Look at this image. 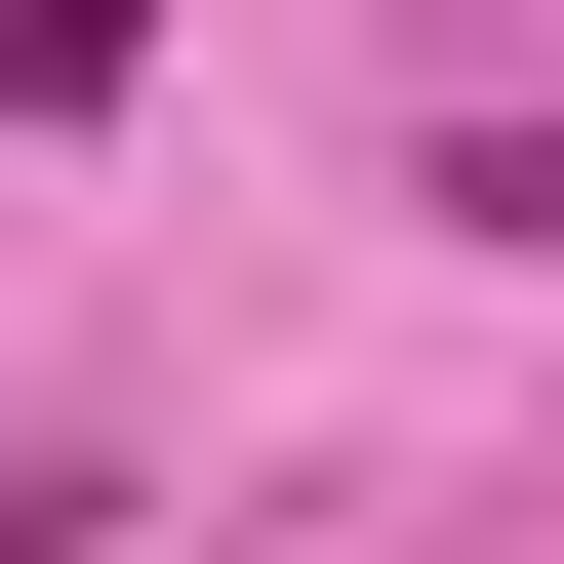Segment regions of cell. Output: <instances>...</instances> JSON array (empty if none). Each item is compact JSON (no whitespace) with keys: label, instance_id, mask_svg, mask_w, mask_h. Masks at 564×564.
<instances>
[{"label":"cell","instance_id":"obj_1","mask_svg":"<svg viewBox=\"0 0 564 564\" xmlns=\"http://www.w3.org/2000/svg\"><path fill=\"white\" fill-rule=\"evenodd\" d=\"M121 41H162V0H0V121H82V82H121Z\"/></svg>","mask_w":564,"mask_h":564}]
</instances>
